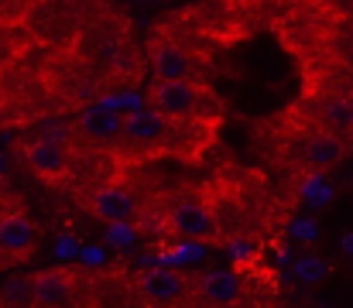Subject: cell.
<instances>
[{
	"label": "cell",
	"instance_id": "6",
	"mask_svg": "<svg viewBox=\"0 0 353 308\" xmlns=\"http://www.w3.org/2000/svg\"><path fill=\"white\" fill-rule=\"evenodd\" d=\"M172 137H175V116H168L154 106L123 116L120 141L130 144V147H168Z\"/></svg>",
	"mask_w": 353,
	"mask_h": 308
},
{
	"label": "cell",
	"instance_id": "12",
	"mask_svg": "<svg viewBox=\"0 0 353 308\" xmlns=\"http://www.w3.org/2000/svg\"><path fill=\"white\" fill-rule=\"evenodd\" d=\"M120 130H123V116L117 110L97 103V106H86L79 116H76V134L90 144H117Z\"/></svg>",
	"mask_w": 353,
	"mask_h": 308
},
{
	"label": "cell",
	"instance_id": "10",
	"mask_svg": "<svg viewBox=\"0 0 353 308\" xmlns=\"http://www.w3.org/2000/svg\"><path fill=\"white\" fill-rule=\"evenodd\" d=\"M347 141L340 137V134H333L330 127H316L305 141H302V165L309 168V172H330V168H336L343 158H347Z\"/></svg>",
	"mask_w": 353,
	"mask_h": 308
},
{
	"label": "cell",
	"instance_id": "2",
	"mask_svg": "<svg viewBox=\"0 0 353 308\" xmlns=\"http://www.w3.org/2000/svg\"><path fill=\"white\" fill-rule=\"evenodd\" d=\"M192 278L179 267H144L130 278V295L137 305H185Z\"/></svg>",
	"mask_w": 353,
	"mask_h": 308
},
{
	"label": "cell",
	"instance_id": "17",
	"mask_svg": "<svg viewBox=\"0 0 353 308\" xmlns=\"http://www.w3.org/2000/svg\"><path fill=\"white\" fill-rule=\"evenodd\" d=\"M292 233L299 240H316V219H295L292 223Z\"/></svg>",
	"mask_w": 353,
	"mask_h": 308
},
{
	"label": "cell",
	"instance_id": "15",
	"mask_svg": "<svg viewBox=\"0 0 353 308\" xmlns=\"http://www.w3.org/2000/svg\"><path fill=\"white\" fill-rule=\"evenodd\" d=\"M3 302H28L31 305V285L28 281H10V288L3 291Z\"/></svg>",
	"mask_w": 353,
	"mask_h": 308
},
{
	"label": "cell",
	"instance_id": "8",
	"mask_svg": "<svg viewBox=\"0 0 353 308\" xmlns=\"http://www.w3.org/2000/svg\"><path fill=\"white\" fill-rule=\"evenodd\" d=\"M189 302L192 305H240L243 302V278L227 267L203 271L199 278H192Z\"/></svg>",
	"mask_w": 353,
	"mask_h": 308
},
{
	"label": "cell",
	"instance_id": "16",
	"mask_svg": "<svg viewBox=\"0 0 353 308\" xmlns=\"http://www.w3.org/2000/svg\"><path fill=\"white\" fill-rule=\"evenodd\" d=\"M110 226H114V229L107 233V236H110V243H117V247H127V243L134 240V229H130L127 223H110Z\"/></svg>",
	"mask_w": 353,
	"mask_h": 308
},
{
	"label": "cell",
	"instance_id": "13",
	"mask_svg": "<svg viewBox=\"0 0 353 308\" xmlns=\"http://www.w3.org/2000/svg\"><path fill=\"white\" fill-rule=\"evenodd\" d=\"M319 123L353 144V96H326L319 103Z\"/></svg>",
	"mask_w": 353,
	"mask_h": 308
},
{
	"label": "cell",
	"instance_id": "14",
	"mask_svg": "<svg viewBox=\"0 0 353 308\" xmlns=\"http://www.w3.org/2000/svg\"><path fill=\"white\" fill-rule=\"evenodd\" d=\"M326 260L319 257V254H305V257H299L295 260V278L302 281V285H319L323 278H326Z\"/></svg>",
	"mask_w": 353,
	"mask_h": 308
},
{
	"label": "cell",
	"instance_id": "18",
	"mask_svg": "<svg viewBox=\"0 0 353 308\" xmlns=\"http://www.w3.org/2000/svg\"><path fill=\"white\" fill-rule=\"evenodd\" d=\"M343 250H347V254H350V257H353V229H350V233H347V236H343Z\"/></svg>",
	"mask_w": 353,
	"mask_h": 308
},
{
	"label": "cell",
	"instance_id": "7",
	"mask_svg": "<svg viewBox=\"0 0 353 308\" xmlns=\"http://www.w3.org/2000/svg\"><path fill=\"white\" fill-rule=\"evenodd\" d=\"M24 161L28 168L48 182V185H65L69 182V172H72V161H69V151L62 141L55 137H34L24 144Z\"/></svg>",
	"mask_w": 353,
	"mask_h": 308
},
{
	"label": "cell",
	"instance_id": "9",
	"mask_svg": "<svg viewBox=\"0 0 353 308\" xmlns=\"http://www.w3.org/2000/svg\"><path fill=\"white\" fill-rule=\"evenodd\" d=\"M148 62H151L154 79H199L196 59H192L179 41H172L168 34H154V38H151V45H148Z\"/></svg>",
	"mask_w": 353,
	"mask_h": 308
},
{
	"label": "cell",
	"instance_id": "5",
	"mask_svg": "<svg viewBox=\"0 0 353 308\" xmlns=\"http://www.w3.org/2000/svg\"><path fill=\"white\" fill-rule=\"evenodd\" d=\"M83 205H86L100 223H134V219L144 212V199H141L130 185H123V182H107V185L93 189Z\"/></svg>",
	"mask_w": 353,
	"mask_h": 308
},
{
	"label": "cell",
	"instance_id": "4",
	"mask_svg": "<svg viewBox=\"0 0 353 308\" xmlns=\"http://www.w3.org/2000/svg\"><path fill=\"white\" fill-rule=\"evenodd\" d=\"M86 274L76 271V267H48V271H38L28 278L31 285V305H41V308H55V305H72L79 302V288Z\"/></svg>",
	"mask_w": 353,
	"mask_h": 308
},
{
	"label": "cell",
	"instance_id": "11",
	"mask_svg": "<svg viewBox=\"0 0 353 308\" xmlns=\"http://www.w3.org/2000/svg\"><path fill=\"white\" fill-rule=\"evenodd\" d=\"M38 247V229L24 209H10L0 216V250L10 260H28Z\"/></svg>",
	"mask_w": 353,
	"mask_h": 308
},
{
	"label": "cell",
	"instance_id": "1",
	"mask_svg": "<svg viewBox=\"0 0 353 308\" xmlns=\"http://www.w3.org/2000/svg\"><path fill=\"white\" fill-rule=\"evenodd\" d=\"M148 103L168 116H199L216 123L223 113L220 96L203 79H154L148 90Z\"/></svg>",
	"mask_w": 353,
	"mask_h": 308
},
{
	"label": "cell",
	"instance_id": "3",
	"mask_svg": "<svg viewBox=\"0 0 353 308\" xmlns=\"http://www.w3.org/2000/svg\"><path fill=\"white\" fill-rule=\"evenodd\" d=\"M168 233L182 236V240H196V243H216L220 240V219L210 205L196 196H182L168 205L165 212Z\"/></svg>",
	"mask_w": 353,
	"mask_h": 308
}]
</instances>
